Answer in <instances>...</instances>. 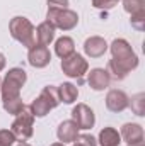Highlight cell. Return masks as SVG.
I'll use <instances>...</instances> for the list:
<instances>
[{
    "label": "cell",
    "mask_w": 145,
    "mask_h": 146,
    "mask_svg": "<svg viewBox=\"0 0 145 146\" xmlns=\"http://www.w3.org/2000/svg\"><path fill=\"white\" fill-rule=\"evenodd\" d=\"M111 49L113 60L108 61V75L111 80H125L128 73L133 72L138 66V56L132 49L130 42L126 39H114L108 46Z\"/></svg>",
    "instance_id": "1"
},
{
    "label": "cell",
    "mask_w": 145,
    "mask_h": 146,
    "mask_svg": "<svg viewBox=\"0 0 145 146\" xmlns=\"http://www.w3.org/2000/svg\"><path fill=\"white\" fill-rule=\"evenodd\" d=\"M9 31H10V36L14 37L17 42H21L24 48H28V49L36 44V27L24 15L14 17L9 22Z\"/></svg>",
    "instance_id": "2"
},
{
    "label": "cell",
    "mask_w": 145,
    "mask_h": 146,
    "mask_svg": "<svg viewBox=\"0 0 145 146\" xmlns=\"http://www.w3.org/2000/svg\"><path fill=\"white\" fill-rule=\"evenodd\" d=\"M58 104H60L58 88L55 85H46L28 109L31 110V114L34 117H44L46 114H50V110L58 107Z\"/></svg>",
    "instance_id": "3"
},
{
    "label": "cell",
    "mask_w": 145,
    "mask_h": 146,
    "mask_svg": "<svg viewBox=\"0 0 145 146\" xmlns=\"http://www.w3.org/2000/svg\"><path fill=\"white\" fill-rule=\"evenodd\" d=\"M28 80V73L22 68H12L9 70V73L5 75L2 87H0V94H2V100H12L21 97V88L24 87Z\"/></svg>",
    "instance_id": "4"
},
{
    "label": "cell",
    "mask_w": 145,
    "mask_h": 146,
    "mask_svg": "<svg viewBox=\"0 0 145 146\" xmlns=\"http://www.w3.org/2000/svg\"><path fill=\"white\" fill-rule=\"evenodd\" d=\"M46 21L55 27L62 31H72L79 24V14L70 9H48Z\"/></svg>",
    "instance_id": "5"
},
{
    "label": "cell",
    "mask_w": 145,
    "mask_h": 146,
    "mask_svg": "<svg viewBox=\"0 0 145 146\" xmlns=\"http://www.w3.org/2000/svg\"><path fill=\"white\" fill-rule=\"evenodd\" d=\"M34 119L36 117L31 114V110L28 107H24V110L21 114L15 115V119H14V122L10 126V131L14 133L17 141H28L33 136V133H34V129H33L34 127Z\"/></svg>",
    "instance_id": "6"
},
{
    "label": "cell",
    "mask_w": 145,
    "mask_h": 146,
    "mask_svg": "<svg viewBox=\"0 0 145 146\" xmlns=\"http://www.w3.org/2000/svg\"><path fill=\"white\" fill-rule=\"evenodd\" d=\"M62 72L67 76H70V78L79 80V83H82L84 75L89 72V63H87V60L82 54L72 53L70 56L62 60Z\"/></svg>",
    "instance_id": "7"
},
{
    "label": "cell",
    "mask_w": 145,
    "mask_h": 146,
    "mask_svg": "<svg viewBox=\"0 0 145 146\" xmlns=\"http://www.w3.org/2000/svg\"><path fill=\"white\" fill-rule=\"evenodd\" d=\"M72 121L77 124L79 129H91L96 124L94 110L87 104H77L72 109Z\"/></svg>",
    "instance_id": "8"
},
{
    "label": "cell",
    "mask_w": 145,
    "mask_h": 146,
    "mask_svg": "<svg viewBox=\"0 0 145 146\" xmlns=\"http://www.w3.org/2000/svg\"><path fill=\"white\" fill-rule=\"evenodd\" d=\"M28 61L33 68H44L50 65L51 61V53L48 49V46H43V44H34L29 48V53H28Z\"/></svg>",
    "instance_id": "9"
},
{
    "label": "cell",
    "mask_w": 145,
    "mask_h": 146,
    "mask_svg": "<svg viewBox=\"0 0 145 146\" xmlns=\"http://www.w3.org/2000/svg\"><path fill=\"white\" fill-rule=\"evenodd\" d=\"M108 51V42L101 36H91L84 42V53L89 58H101Z\"/></svg>",
    "instance_id": "10"
},
{
    "label": "cell",
    "mask_w": 145,
    "mask_h": 146,
    "mask_svg": "<svg viewBox=\"0 0 145 146\" xmlns=\"http://www.w3.org/2000/svg\"><path fill=\"white\" fill-rule=\"evenodd\" d=\"M119 136L123 141H126V145H137L144 141V127L140 124L135 122H126L121 126Z\"/></svg>",
    "instance_id": "11"
},
{
    "label": "cell",
    "mask_w": 145,
    "mask_h": 146,
    "mask_svg": "<svg viewBox=\"0 0 145 146\" xmlns=\"http://www.w3.org/2000/svg\"><path fill=\"white\" fill-rule=\"evenodd\" d=\"M128 95L123 92V90H118V88H113L109 90L108 95H106V107L111 112H123V110L128 107Z\"/></svg>",
    "instance_id": "12"
},
{
    "label": "cell",
    "mask_w": 145,
    "mask_h": 146,
    "mask_svg": "<svg viewBox=\"0 0 145 146\" xmlns=\"http://www.w3.org/2000/svg\"><path fill=\"white\" fill-rule=\"evenodd\" d=\"M87 83H89V87L92 90L101 92V90H104V88L109 87L111 78H109L108 72L104 68H94V70H91L89 76H87Z\"/></svg>",
    "instance_id": "13"
},
{
    "label": "cell",
    "mask_w": 145,
    "mask_h": 146,
    "mask_svg": "<svg viewBox=\"0 0 145 146\" xmlns=\"http://www.w3.org/2000/svg\"><path fill=\"white\" fill-rule=\"evenodd\" d=\"M77 136H79V127L72 119L60 122V126L56 129V138H58L60 143H63V145L65 143H73L77 139Z\"/></svg>",
    "instance_id": "14"
},
{
    "label": "cell",
    "mask_w": 145,
    "mask_h": 146,
    "mask_svg": "<svg viewBox=\"0 0 145 146\" xmlns=\"http://www.w3.org/2000/svg\"><path fill=\"white\" fill-rule=\"evenodd\" d=\"M53 39H55V27L48 21L41 22L36 27V42L43 44V46H48Z\"/></svg>",
    "instance_id": "15"
},
{
    "label": "cell",
    "mask_w": 145,
    "mask_h": 146,
    "mask_svg": "<svg viewBox=\"0 0 145 146\" xmlns=\"http://www.w3.org/2000/svg\"><path fill=\"white\" fill-rule=\"evenodd\" d=\"M56 88H58L60 102H63V104H73L77 100V97H79V88L70 82H65V83L58 85Z\"/></svg>",
    "instance_id": "16"
},
{
    "label": "cell",
    "mask_w": 145,
    "mask_h": 146,
    "mask_svg": "<svg viewBox=\"0 0 145 146\" xmlns=\"http://www.w3.org/2000/svg\"><path fill=\"white\" fill-rule=\"evenodd\" d=\"M97 143L101 146H119L121 136H119V133H118L114 127H104V129H101V133H99Z\"/></svg>",
    "instance_id": "17"
},
{
    "label": "cell",
    "mask_w": 145,
    "mask_h": 146,
    "mask_svg": "<svg viewBox=\"0 0 145 146\" xmlns=\"http://www.w3.org/2000/svg\"><path fill=\"white\" fill-rule=\"evenodd\" d=\"M55 53L62 60L67 58V56H70L72 53H75V42H73V39L68 36H62L60 39H56V42H55Z\"/></svg>",
    "instance_id": "18"
},
{
    "label": "cell",
    "mask_w": 145,
    "mask_h": 146,
    "mask_svg": "<svg viewBox=\"0 0 145 146\" xmlns=\"http://www.w3.org/2000/svg\"><path fill=\"white\" fill-rule=\"evenodd\" d=\"M24 102H22V99L21 97H17V99H12V100H5L3 102V109L5 112H9L10 115H17V114H21L22 110H24Z\"/></svg>",
    "instance_id": "19"
},
{
    "label": "cell",
    "mask_w": 145,
    "mask_h": 146,
    "mask_svg": "<svg viewBox=\"0 0 145 146\" xmlns=\"http://www.w3.org/2000/svg\"><path fill=\"white\" fill-rule=\"evenodd\" d=\"M123 9L130 15L145 12V0H123Z\"/></svg>",
    "instance_id": "20"
},
{
    "label": "cell",
    "mask_w": 145,
    "mask_h": 146,
    "mask_svg": "<svg viewBox=\"0 0 145 146\" xmlns=\"http://www.w3.org/2000/svg\"><path fill=\"white\" fill-rule=\"evenodd\" d=\"M128 106L137 115H145V95L137 94L135 97H132V100H128Z\"/></svg>",
    "instance_id": "21"
},
{
    "label": "cell",
    "mask_w": 145,
    "mask_h": 146,
    "mask_svg": "<svg viewBox=\"0 0 145 146\" xmlns=\"http://www.w3.org/2000/svg\"><path fill=\"white\" fill-rule=\"evenodd\" d=\"M15 141L17 139L10 129H0V146H12Z\"/></svg>",
    "instance_id": "22"
},
{
    "label": "cell",
    "mask_w": 145,
    "mask_h": 146,
    "mask_svg": "<svg viewBox=\"0 0 145 146\" xmlns=\"http://www.w3.org/2000/svg\"><path fill=\"white\" fill-rule=\"evenodd\" d=\"M132 27H135L137 31H144L145 29V12H140V14H133L132 19Z\"/></svg>",
    "instance_id": "23"
},
{
    "label": "cell",
    "mask_w": 145,
    "mask_h": 146,
    "mask_svg": "<svg viewBox=\"0 0 145 146\" xmlns=\"http://www.w3.org/2000/svg\"><path fill=\"white\" fill-rule=\"evenodd\" d=\"M118 2L119 0H92V5L101 10H111L113 7L118 5Z\"/></svg>",
    "instance_id": "24"
},
{
    "label": "cell",
    "mask_w": 145,
    "mask_h": 146,
    "mask_svg": "<svg viewBox=\"0 0 145 146\" xmlns=\"http://www.w3.org/2000/svg\"><path fill=\"white\" fill-rule=\"evenodd\" d=\"M75 141L82 143L84 146H97V139L94 136H91V134H79Z\"/></svg>",
    "instance_id": "25"
},
{
    "label": "cell",
    "mask_w": 145,
    "mask_h": 146,
    "mask_svg": "<svg viewBox=\"0 0 145 146\" xmlns=\"http://www.w3.org/2000/svg\"><path fill=\"white\" fill-rule=\"evenodd\" d=\"M48 9H68V0H46Z\"/></svg>",
    "instance_id": "26"
},
{
    "label": "cell",
    "mask_w": 145,
    "mask_h": 146,
    "mask_svg": "<svg viewBox=\"0 0 145 146\" xmlns=\"http://www.w3.org/2000/svg\"><path fill=\"white\" fill-rule=\"evenodd\" d=\"M3 68H5V56L0 53V72H2Z\"/></svg>",
    "instance_id": "27"
},
{
    "label": "cell",
    "mask_w": 145,
    "mask_h": 146,
    "mask_svg": "<svg viewBox=\"0 0 145 146\" xmlns=\"http://www.w3.org/2000/svg\"><path fill=\"white\" fill-rule=\"evenodd\" d=\"M17 146H31V145H29V143H26V141H21Z\"/></svg>",
    "instance_id": "28"
},
{
    "label": "cell",
    "mask_w": 145,
    "mask_h": 146,
    "mask_svg": "<svg viewBox=\"0 0 145 146\" xmlns=\"http://www.w3.org/2000/svg\"><path fill=\"white\" fill-rule=\"evenodd\" d=\"M72 146H84V145H82V143H79V141H73Z\"/></svg>",
    "instance_id": "29"
},
{
    "label": "cell",
    "mask_w": 145,
    "mask_h": 146,
    "mask_svg": "<svg viewBox=\"0 0 145 146\" xmlns=\"http://www.w3.org/2000/svg\"><path fill=\"white\" fill-rule=\"evenodd\" d=\"M128 146H145V145H144V141H142V143H137V145H128Z\"/></svg>",
    "instance_id": "30"
},
{
    "label": "cell",
    "mask_w": 145,
    "mask_h": 146,
    "mask_svg": "<svg viewBox=\"0 0 145 146\" xmlns=\"http://www.w3.org/2000/svg\"><path fill=\"white\" fill-rule=\"evenodd\" d=\"M51 146H65V145H63V143H53Z\"/></svg>",
    "instance_id": "31"
},
{
    "label": "cell",
    "mask_w": 145,
    "mask_h": 146,
    "mask_svg": "<svg viewBox=\"0 0 145 146\" xmlns=\"http://www.w3.org/2000/svg\"><path fill=\"white\" fill-rule=\"evenodd\" d=\"M0 87H2V82H0Z\"/></svg>",
    "instance_id": "32"
}]
</instances>
